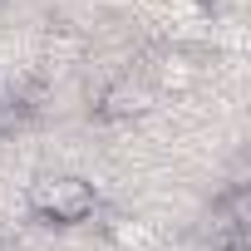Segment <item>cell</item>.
<instances>
[{"instance_id":"8992f818","label":"cell","mask_w":251,"mask_h":251,"mask_svg":"<svg viewBox=\"0 0 251 251\" xmlns=\"http://www.w3.org/2000/svg\"><path fill=\"white\" fill-rule=\"evenodd\" d=\"M212 251H251V246H246V241H241V236H226V241H217V246H212Z\"/></svg>"},{"instance_id":"6da1fadb","label":"cell","mask_w":251,"mask_h":251,"mask_svg":"<svg viewBox=\"0 0 251 251\" xmlns=\"http://www.w3.org/2000/svg\"><path fill=\"white\" fill-rule=\"evenodd\" d=\"M30 212L45 226H79V222L99 217V192H94L89 177L54 173V177H40L30 187Z\"/></svg>"},{"instance_id":"3957f363","label":"cell","mask_w":251,"mask_h":251,"mask_svg":"<svg viewBox=\"0 0 251 251\" xmlns=\"http://www.w3.org/2000/svg\"><path fill=\"white\" fill-rule=\"evenodd\" d=\"M148 69H153V84H158L163 94H187V89L197 84V74H202V69H197V59H192L187 50H177V45H173V50H163Z\"/></svg>"},{"instance_id":"277c9868","label":"cell","mask_w":251,"mask_h":251,"mask_svg":"<svg viewBox=\"0 0 251 251\" xmlns=\"http://www.w3.org/2000/svg\"><path fill=\"white\" fill-rule=\"evenodd\" d=\"M212 207H217V217L231 226V236H241V226L251 222V192H246V182H231Z\"/></svg>"},{"instance_id":"52a82bcc","label":"cell","mask_w":251,"mask_h":251,"mask_svg":"<svg viewBox=\"0 0 251 251\" xmlns=\"http://www.w3.org/2000/svg\"><path fill=\"white\" fill-rule=\"evenodd\" d=\"M0 241H5V217H0Z\"/></svg>"},{"instance_id":"5b68a950","label":"cell","mask_w":251,"mask_h":251,"mask_svg":"<svg viewBox=\"0 0 251 251\" xmlns=\"http://www.w3.org/2000/svg\"><path fill=\"white\" fill-rule=\"evenodd\" d=\"M103 236H108L113 246L128 251V246H143V241H148V226H143L138 217H108V222H103Z\"/></svg>"},{"instance_id":"7a4b0ae2","label":"cell","mask_w":251,"mask_h":251,"mask_svg":"<svg viewBox=\"0 0 251 251\" xmlns=\"http://www.w3.org/2000/svg\"><path fill=\"white\" fill-rule=\"evenodd\" d=\"M143 113H148V89L133 84V79H113V84H103L99 99H94V118H99V123H133V118H143Z\"/></svg>"}]
</instances>
